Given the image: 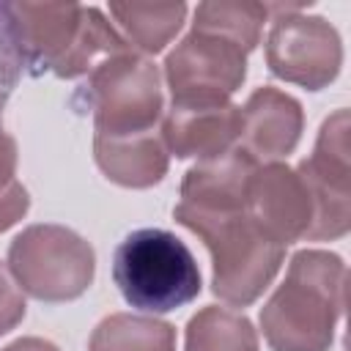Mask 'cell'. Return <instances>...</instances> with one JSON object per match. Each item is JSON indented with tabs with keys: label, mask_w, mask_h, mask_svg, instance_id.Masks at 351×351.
I'll return each mask as SVG.
<instances>
[{
	"label": "cell",
	"mask_w": 351,
	"mask_h": 351,
	"mask_svg": "<svg viewBox=\"0 0 351 351\" xmlns=\"http://www.w3.org/2000/svg\"><path fill=\"white\" fill-rule=\"evenodd\" d=\"M8 271L38 302L80 299L96 277V252L66 225H30L8 244Z\"/></svg>",
	"instance_id": "5"
},
{
	"label": "cell",
	"mask_w": 351,
	"mask_h": 351,
	"mask_svg": "<svg viewBox=\"0 0 351 351\" xmlns=\"http://www.w3.org/2000/svg\"><path fill=\"white\" fill-rule=\"evenodd\" d=\"M247 55L233 38L192 27L162 63L173 101H230L247 80Z\"/></svg>",
	"instance_id": "8"
},
{
	"label": "cell",
	"mask_w": 351,
	"mask_h": 351,
	"mask_svg": "<svg viewBox=\"0 0 351 351\" xmlns=\"http://www.w3.org/2000/svg\"><path fill=\"white\" fill-rule=\"evenodd\" d=\"M241 132V107L233 101L197 104L170 101L162 115V143L176 159H211L236 148Z\"/></svg>",
	"instance_id": "11"
},
{
	"label": "cell",
	"mask_w": 351,
	"mask_h": 351,
	"mask_svg": "<svg viewBox=\"0 0 351 351\" xmlns=\"http://www.w3.org/2000/svg\"><path fill=\"white\" fill-rule=\"evenodd\" d=\"M0 351H60V348L44 337H19V340L3 346Z\"/></svg>",
	"instance_id": "23"
},
{
	"label": "cell",
	"mask_w": 351,
	"mask_h": 351,
	"mask_svg": "<svg viewBox=\"0 0 351 351\" xmlns=\"http://www.w3.org/2000/svg\"><path fill=\"white\" fill-rule=\"evenodd\" d=\"M110 14L115 16L118 27L129 47L156 55L162 52L186 19V3H110Z\"/></svg>",
	"instance_id": "15"
},
{
	"label": "cell",
	"mask_w": 351,
	"mask_h": 351,
	"mask_svg": "<svg viewBox=\"0 0 351 351\" xmlns=\"http://www.w3.org/2000/svg\"><path fill=\"white\" fill-rule=\"evenodd\" d=\"M112 280L126 304L154 315L189 304L203 288L192 250L165 228L132 230L115 247Z\"/></svg>",
	"instance_id": "4"
},
{
	"label": "cell",
	"mask_w": 351,
	"mask_h": 351,
	"mask_svg": "<svg viewBox=\"0 0 351 351\" xmlns=\"http://www.w3.org/2000/svg\"><path fill=\"white\" fill-rule=\"evenodd\" d=\"M30 208V195L22 186V181H14L3 195H0V233L16 225Z\"/></svg>",
	"instance_id": "21"
},
{
	"label": "cell",
	"mask_w": 351,
	"mask_h": 351,
	"mask_svg": "<svg viewBox=\"0 0 351 351\" xmlns=\"http://www.w3.org/2000/svg\"><path fill=\"white\" fill-rule=\"evenodd\" d=\"M88 351H176V326L154 315L112 313L96 324Z\"/></svg>",
	"instance_id": "16"
},
{
	"label": "cell",
	"mask_w": 351,
	"mask_h": 351,
	"mask_svg": "<svg viewBox=\"0 0 351 351\" xmlns=\"http://www.w3.org/2000/svg\"><path fill=\"white\" fill-rule=\"evenodd\" d=\"M247 214L252 222L277 244L288 247L302 239H313L315 230V200L296 167L285 162L258 165L250 181Z\"/></svg>",
	"instance_id": "10"
},
{
	"label": "cell",
	"mask_w": 351,
	"mask_h": 351,
	"mask_svg": "<svg viewBox=\"0 0 351 351\" xmlns=\"http://www.w3.org/2000/svg\"><path fill=\"white\" fill-rule=\"evenodd\" d=\"M348 271L329 250H299L285 280L261 307V329L271 351H329L346 310Z\"/></svg>",
	"instance_id": "1"
},
{
	"label": "cell",
	"mask_w": 351,
	"mask_h": 351,
	"mask_svg": "<svg viewBox=\"0 0 351 351\" xmlns=\"http://www.w3.org/2000/svg\"><path fill=\"white\" fill-rule=\"evenodd\" d=\"M304 132L302 104L280 88H255L241 104L239 148L258 165L280 162L296 151Z\"/></svg>",
	"instance_id": "12"
},
{
	"label": "cell",
	"mask_w": 351,
	"mask_h": 351,
	"mask_svg": "<svg viewBox=\"0 0 351 351\" xmlns=\"http://www.w3.org/2000/svg\"><path fill=\"white\" fill-rule=\"evenodd\" d=\"M93 156L99 170L126 189H148L170 167V154L156 129L143 134H93Z\"/></svg>",
	"instance_id": "14"
},
{
	"label": "cell",
	"mask_w": 351,
	"mask_h": 351,
	"mask_svg": "<svg viewBox=\"0 0 351 351\" xmlns=\"http://www.w3.org/2000/svg\"><path fill=\"white\" fill-rule=\"evenodd\" d=\"M25 313H27V304H25L22 288L11 280V271L0 263V337L16 329Z\"/></svg>",
	"instance_id": "20"
},
{
	"label": "cell",
	"mask_w": 351,
	"mask_h": 351,
	"mask_svg": "<svg viewBox=\"0 0 351 351\" xmlns=\"http://www.w3.org/2000/svg\"><path fill=\"white\" fill-rule=\"evenodd\" d=\"M348 110L332 112L318 132L315 148L296 173L313 192L318 217L310 241H335L351 230V162Z\"/></svg>",
	"instance_id": "9"
},
{
	"label": "cell",
	"mask_w": 351,
	"mask_h": 351,
	"mask_svg": "<svg viewBox=\"0 0 351 351\" xmlns=\"http://www.w3.org/2000/svg\"><path fill=\"white\" fill-rule=\"evenodd\" d=\"M266 16H269V5L255 0H208L195 8L192 27L228 36L236 44H241L247 52H252L261 44Z\"/></svg>",
	"instance_id": "18"
},
{
	"label": "cell",
	"mask_w": 351,
	"mask_h": 351,
	"mask_svg": "<svg viewBox=\"0 0 351 351\" xmlns=\"http://www.w3.org/2000/svg\"><path fill=\"white\" fill-rule=\"evenodd\" d=\"M184 351H258V332L244 313L208 304L189 318Z\"/></svg>",
	"instance_id": "17"
},
{
	"label": "cell",
	"mask_w": 351,
	"mask_h": 351,
	"mask_svg": "<svg viewBox=\"0 0 351 351\" xmlns=\"http://www.w3.org/2000/svg\"><path fill=\"white\" fill-rule=\"evenodd\" d=\"M173 219L192 230L211 255V293L233 307L252 304L277 277L285 247L271 241L241 211H192L173 208Z\"/></svg>",
	"instance_id": "3"
},
{
	"label": "cell",
	"mask_w": 351,
	"mask_h": 351,
	"mask_svg": "<svg viewBox=\"0 0 351 351\" xmlns=\"http://www.w3.org/2000/svg\"><path fill=\"white\" fill-rule=\"evenodd\" d=\"M85 99L96 134L154 132L156 121L165 115L159 69L134 49L96 63L88 74Z\"/></svg>",
	"instance_id": "6"
},
{
	"label": "cell",
	"mask_w": 351,
	"mask_h": 351,
	"mask_svg": "<svg viewBox=\"0 0 351 351\" xmlns=\"http://www.w3.org/2000/svg\"><path fill=\"white\" fill-rule=\"evenodd\" d=\"M258 162L239 145L192 165L181 181L178 206L192 211H241L247 208L250 181Z\"/></svg>",
	"instance_id": "13"
},
{
	"label": "cell",
	"mask_w": 351,
	"mask_h": 351,
	"mask_svg": "<svg viewBox=\"0 0 351 351\" xmlns=\"http://www.w3.org/2000/svg\"><path fill=\"white\" fill-rule=\"evenodd\" d=\"M271 8L277 11V19L266 36L269 71L307 90H321L335 82L343 66V41L337 27L324 16L302 14V5Z\"/></svg>",
	"instance_id": "7"
},
{
	"label": "cell",
	"mask_w": 351,
	"mask_h": 351,
	"mask_svg": "<svg viewBox=\"0 0 351 351\" xmlns=\"http://www.w3.org/2000/svg\"><path fill=\"white\" fill-rule=\"evenodd\" d=\"M16 159H19V154H16V140L0 126V195L16 181L14 176H16Z\"/></svg>",
	"instance_id": "22"
},
{
	"label": "cell",
	"mask_w": 351,
	"mask_h": 351,
	"mask_svg": "<svg viewBox=\"0 0 351 351\" xmlns=\"http://www.w3.org/2000/svg\"><path fill=\"white\" fill-rule=\"evenodd\" d=\"M22 69H25V60H22V52L16 44L11 8H8V3H0V115L22 77Z\"/></svg>",
	"instance_id": "19"
},
{
	"label": "cell",
	"mask_w": 351,
	"mask_h": 351,
	"mask_svg": "<svg viewBox=\"0 0 351 351\" xmlns=\"http://www.w3.org/2000/svg\"><path fill=\"white\" fill-rule=\"evenodd\" d=\"M25 66L74 80L110 55L129 52V41L93 5L80 3H8Z\"/></svg>",
	"instance_id": "2"
}]
</instances>
